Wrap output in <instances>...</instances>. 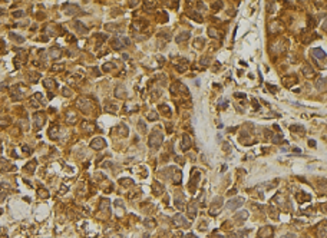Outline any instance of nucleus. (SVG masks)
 I'll return each instance as SVG.
<instances>
[{"instance_id":"obj_24","label":"nucleus","mask_w":327,"mask_h":238,"mask_svg":"<svg viewBox=\"0 0 327 238\" xmlns=\"http://www.w3.org/2000/svg\"><path fill=\"white\" fill-rule=\"evenodd\" d=\"M148 119H149V120H155V119H158V113H156L155 111H152L149 115H148Z\"/></svg>"},{"instance_id":"obj_30","label":"nucleus","mask_w":327,"mask_h":238,"mask_svg":"<svg viewBox=\"0 0 327 238\" xmlns=\"http://www.w3.org/2000/svg\"><path fill=\"white\" fill-rule=\"evenodd\" d=\"M281 141H283V138H281V135H280V133L274 135V138H273V142L278 143V142H281Z\"/></svg>"},{"instance_id":"obj_36","label":"nucleus","mask_w":327,"mask_h":238,"mask_svg":"<svg viewBox=\"0 0 327 238\" xmlns=\"http://www.w3.org/2000/svg\"><path fill=\"white\" fill-rule=\"evenodd\" d=\"M209 56H207V57H202V60H201V65H205V63H209Z\"/></svg>"},{"instance_id":"obj_21","label":"nucleus","mask_w":327,"mask_h":238,"mask_svg":"<svg viewBox=\"0 0 327 238\" xmlns=\"http://www.w3.org/2000/svg\"><path fill=\"white\" fill-rule=\"evenodd\" d=\"M58 131H59V126H56V125H55V126H52V128H50V131H49L50 138H56V135H55V133H56Z\"/></svg>"},{"instance_id":"obj_14","label":"nucleus","mask_w":327,"mask_h":238,"mask_svg":"<svg viewBox=\"0 0 327 238\" xmlns=\"http://www.w3.org/2000/svg\"><path fill=\"white\" fill-rule=\"evenodd\" d=\"M115 132L119 133L121 136H125V135H128V128L125 125H119L116 129H113V133H115Z\"/></svg>"},{"instance_id":"obj_34","label":"nucleus","mask_w":327,"mask_h":238,"mask_svg":"<svg viewBox=\"0 0 327 238\" xmlns=\"http://www.w3.org/2000/svg\"><path fill=\"white\" fill-rule=\"evenodd\" d=\"M10 37H13V39L17 40V42H22V40H23V37L17 36V34H15V33H10Z\"/></svg>"},{"instance_id":"obj_41","label":"nucleus","mask_w":327,"mask_h":238,"mask_svg":"<svg viewBox=\"0 0 327 238\" xmlns=\"http://www.w3.org/2000/svg\"><path fill=\"white\" fill-rule=\"evenodd\" d=\"M283 238H295V235L294 234H287V235H284Z\"/></svg>"},{"instance_id":"obj_6","label":"nucleus","mask_w":327,"mask_h":238,"mask_svg":"<svg viewBox=\"0 0 327 238\" xmlns=\"http://www.w3.org/2000/svg\"><path fill=\"white\" fill-rule=\"evenodd\" d=\"M258 237L260 238H271L273 237V228L271 227H264V228L260 229L258 232Z\"/></svg>"},{"instance_id":"obj_10","label":"nucleus","mask_w":327,"mask_h":238,"mask_svg":"<svg viewBox=\"0 0 327 238\" xmlns=\"http://www.w3.org/2000/svg\"><path fill=\"white\" fill-rule=\"evenodd\" d=\"M301 72H303V75L306 77H313L314 76V70H313L311 68H310L309 65H306V66H303V69H301Z\"/></svg>"},{"instance_id":"obj_25","label":"nucleus","mask_w":327,"mask_h":238,"mask_svg":"<svg viewBox=\"0 0 327 238\" xmlns=\"http://www.w3.org/2000/svg\"><path fill=\"white\" fill-rule=\"evenodd\" d=\"M162 189H164V188H162V185L159 186V184H158V182H156V184H153V191H155V194H159V192H162Z\"/></svg>"},{"instance_id":"obj_31","label":"nucleus","mask_w":327,"mask_h":238,"mask_svg":"<svg viewBox=\"0 0 327 238\" xmlns=\"http://www.w3.org/2000/svg\"><path fill=\"white\" fill-rule=\"evenodd\" d=\"M76 27L79 29V30H82V33H86V29L83 27V25L82 23H79V22H76Z\"/></svg>"},{"instance_id":"obj_39","label":"nucleus","mask_w":327,"mask_h":238,"mask_svg":"<svg viewBox=\"0 0 327 238\" xmlns=\"http://www.w3.org/2000/svg\"><path fill=\"white\" fill-rule=\"evenodd\" d=\"M212 6H214V7H215L214 10H217V7H221V6H223V2H220V3H214V4H212Z\"/></svg>"},{"instance_id":"obj_37","label":"nucleus","mask_w":327,"mask_h":238,"mask_svg":"<svg viewBox=\"0 0 327 238\" xmlns=\"http://www.w3.org/2000/svg\"><path fill=\"white\" fill-rule=\"evenodd\" d=\"M267 88H270V90L273 92V93H275L277 92V86H273V85H267Z\"/></svg>"},{"instance_id":"obj_8","label":"nucleus","mask_w":327,"mask_h":238,"mask_svg":"<svg viewBox=\"0 0 327 238\" xmlns=\"http://www.w3.org/2000/svg\"><path fill=\"white\" fill-rule=\"evenodd\" d=\"M221 202H223V198H221V197L215 198V199H214V202H212L214 205H212L211 208H209V214H211V215H214L215 212H217V208H218V209L221 208Z\"/></svg>"},{"instance_id":"obj_19","label":"nucleus","mask_w":327,"mask_h":238,"mask_svg":"<svg viewBox=\"0 0 327 238\" xmlns=\"http://www.w3.org/2000/svg\"><path fill=\"white\" fill-rule=\"evenodd\" d=\"M188 16H191L192 19H197V22H200V23L202 22V17H201L197 11H191V13H188Z\"/></svg>"},{"instance_id":"obj_32","label":"nucleus","mask_w":327,"mask_h":238,"mask_svg":"<svg viewBox=\"0 0 327 238\" xmlns=\"http://www.w3.org/2000/svg\"><path fill=\"white\" fill-rule=\"evenodd\" d=\"M291 131H300V132H304V128H303V126L293 125V126H291Z\"/></svg>"},{"instance_id":"obj_42","label":"nucleus","mask_w":327,"mask_h":238,"mask_svg":"<svg viewBox=\"0 0 327 238\" xmlns=\"http://www.w3.org/2000/svg\"><path fill=\"white\" fill-rule=\"evenodd\" d=\"M22 14H23V11H16V13H13V16L19 17V16H22Z\"/></svg>"},{"instance_id":"obj_23","label":"nucleus","mask_w":327,"mask_h":238,"mask_svg":"<svg viewBox=\"0 0 327 238\" xmlns=\"http://www.w3.org/2000/svg\"><path fill=\"white\" fill-rule=\"evenodd\" d=\"M159 109H161V111H164V113H165V115H171V109H169V106L161 105V106H159Z\"/></svg>"},{"instance_id":"obj_9","label":"nucleus","mask_w":327,"mask_h":238,"mask_svg":"<svg viewBox=\"0 0 327 238\" xmlns=\"http://www.w3.org/2000/svg\"><path fill=\"white\" fill-rule=\"evenodd\" d=\"M311 53H313V57H314V59H323V60L326 59V53H324V50H321L320 47L313 49Z\"/></svg>"},{"instance_id":"obj_28","label":"nucleus","mask_w":327,"mask_h":238,"mask_svg":"<svg viewBox=\"0 0 327 238\" xmlns=\"http://www.w3.org/2000/svg\"><path fill=\"white\" fill-rule=\"evenodd\" d=\"M175 204H177V208H180V209L184 206V205H182V199H181L180 197H177V198H175Z\"/></svg>"},{"instance_id":"obj_16","label":"nucleus","mask_w":327,"mask_h":238,"mask_svg":"<svg viewBox=\"0 0 327 238\" xmlns=\"http://www.w3.org/2000/svg\"><path fill=\"white\" fill-rule=\"evenodd\" d=\"M316 86H317V89H326V79L324 77H317Z\"/></svg>"},{"instance_id":"obj_12","label":"nucleus","mask_w":327,"mask_h":238,"mask_svg":"<svg viewBox=\"0 0 327 238\" xmlns=\"http://www.w3.org/2000/svg\"><path fill=\"white\" fill-rule=\"evenodd\" d=\"M195 214H197V204L191 202L188 205V215H189V218H195Z\"/></svg>"},{"instance_id":"obj_11","label":"nucleus","mask_w":327,"mask_h":238,"mask_svg":"<svg viewBox=\"0 0 327 238\" xmlns=\"http://www.w3.org/2000/svg\"><path fill=\"white\" fill-rule=\"evenodd\" d=\"M36 119V129H39V128H42V125H43V122H45V116L42 113H35V116H33Z\"/></svg>"},{"instance_id":"obj_29","label":"nucleus","mask_w":327,"mask_h":238,"mask_svg":"<svg viewBox=\"0 0 327 238\" xmlns=\"http://www.w3.org/2000/svg\"><path fill=\"white\" fill-rule=\"evenodd\" d=\"M33 166H36V162H35V161H32L29 165H26V168H24V169H26L27 172H32V168H33Z\"/></svg>"},{"instance_id":"obj_27","label":"nucleus","mask_w":327,"mask_h":238,"mask_svg":"<svg viewBox=\"0 0 327 238\" xmlns=\"http://www.w3.org/2000/svg\"><path fill=\"white\" fill-rule=\"evenodd\" d=\"M208 34H209L211 37H218V33H217V30H215L214 27H211V29L208 30Z\"/></svg>"},{"instance_id":"obj_13","label":"nucleus","mask_w":327,"mask_h":238,"mask_svg":"<svg viewBox=\"0 0 327 238\" xmlns=\"http://www.w3.org/2000/svg\"><path fill=\"white\" fill-rule=\"evenodd\" d=\"M189 36H191V33H189V32H182L181 34H178V36H177L175 42H177V43H181L182 40H188Z\"/></svg>"},{"instance_id":"obj_22","label":"nucleus","mask_w":327,"mask_h":238,"mask_svg":"<svg viewBox=\"0 0 327 238\" xmlns=\"http://www.w3.org/2000/svg\"><path fill=\"white\" fill-rule=\"evenodd\" d=\"M50 56H52L53 59L59 57L60 56V50H59V49H52V50H50Z\"/></svg>"},{"instance_id":"obj_4","label":"nucleus","mask_w":327,"mask_h":238,"mask_svg":"<svg viewBox=\"0 0 327 238\" xmlns=\"http://www.w3.org/2000/svg\"><path fill=\"white\" fill-rule=\"evenodd\" d=\"M243 202H244V199L243 198H234V199H230V202H228V205H227V208L230 209V211H234V209H237V208H240L241 205H243Z\"/></svg>"},{"instance_id":"obj_5","label":"nucleus","mask_w":327,"mask_h":238,"mask_svg":"<svg viewBox=\"0 0 327 238\" xmlns=\"http://www.w3.org/2000/svg\"><path fill=\"white\" fill-rule=\"evenodd\" d=\"M105 145H106V142L103 141V138H95L90 142V146L93 149H102V148H105Z\"/></svg>"},{"instance_id":"obj_2","label":"nucleus","mask_w":327,"mask_h":238,"mask_svg":"<svg viewBox=\"0 0 327 238\" xmlns=\"http://www.w3.org/2000/svg\"><path fill=\"white\" fill-rule=\"evenodd\" d=\"M128 45H129V40H128V37H124V36H118L112 40V47L115 50H121L122 47H125Z\"/></svg>"},{"instance_id":"obj_3","label":"nucleus","mask_w":327,"mask_h":238,"mask_svg":"<svg viewBox=\"0 0 327 238\" xmlns=\"http://www.w3.org/2000/svg\"><path fill=\"white\" fill-rule=\"evenodd\" d=\"M172 222H174L177 227H184V228H188L189 227V222L184 218V215H180V214L175 215V217L172 218Z\"/></svg>"},{"instance_id":"obj_15","label":"nucleus","mask_w":327,"mask_h":238,"mask_svg":"<svg viewBox=\"0 0 327 238\" xmlns=\"http://www.w3.org/2000/svg\"><path fill=\"white\" fill-rule=\"evenodd\" d=\"M290 79H284V86H287V88H290V86H293L294 83H297V77L293 75V76H288Z\"/></svg>"},{"instance_id":"obj_33","label":"nucleus","mask_w":327,"mask_h":238,"mask_svg":"<svg viewBox=\"0 0 327 238\" xmlns=\"http://www.w3.org/2000/svg\"><path fill=\"white\" fill-rule=\"evenodd\" d=\"M145 225H146L148 228H152V227L155 225V222H153L152 219H151V221H149V219H146V221H145Z\"/></svg>"},{"instance_id":"obj_35","label":"nucleus","mask_w":327,"mask_h":238,"mask_svg":"<svg viewBox=\"0 0 327 238\" xmlns=\"http://www.w3.org/2000/svg\"><path fill=\"white\" fill-rule=\"evenodd\" d=\"M110 69H112V63H106V65H103V70L105 72H109Z\"/></svg>"},{"instance_id":"obj_7","label":"nucleus","mask_w":327,"mask_h":238,"mask_svg":"<svg viewBox=\"0 0 327 238\" xmlns=\"http://www.w3.org/2000/svg\"><path fill=\"white\" fill-rule=\"evenodd\" d=\"M191 146H192V142H191V138H189V135L184 133V135H182V151H188Z\"/></svg>"},{"instance_id":"obj_1","label":"nucleus","mask_w":327,"mask_h":238,"mask_svg":"<svg viewBox=\"0 0 327 238\" xmlns=\"http://www.w3.org/2000/svg\"><path fill=\"white\" fill-rule=\"evenodd\" d=\"M162 139H164L162 132L159 131V129H153L152 133L149 135V141H148V143H149V146H152V148H158V146H161Z\"/></svg>"},{"instance_id":"obj_45","label":"nucleus","mask_w":327,"mask_h":238,"mask_svg":"<svg viewBox=\"0 0 327 238\" xmlns=\"http://www.w3.org/2000/svg\"><path fill=\"white\" fill-rule=\"evenodd\" d=\"M235 96H237V97H245V95H244V93H235Z\"/></svg>"},{"instance_id":"obj_20","label":"nucleus","mask_w":327,"mask_h":238,"mask_svg":"<svg viewBox=\"0 0 327 238\" xmlns=\"http://www.w3.org/2000/svg\"><path fill=\"white\" fill-rule=\"evenodd\" d=\"M82 129H85V131H88V132H92L93 129H95V126H93V125H88V122H83V123H82Z\"/></svg>"},{"instance_id":"obj_18","label":"nucleus","mask_w":327,"mask_h":238,"mask_svg":"<svg viewBox=\"0 0 327 238\" xmlns=\"http://www.w3.org/2000/svg\"><path fill=\"white\" fill-rule=\"evenodd\" d=\"M247 218H248V212L247 211H243V212H238L237 214V219L244 221V219H247Z\"/></svg>"},{"instance_id":"obj_44","label":"nucleus","mask_w":327,"mask_h":238,"mask_svg":"<svg viewBox=\"0 0 327 238\" xmlns=\"http://www.w3.org/2000/svg\"><path fill=\"white\" fill-rule=\"evenodd\" d=\"M235 192H237V189H231V191L228 192V195H235Z\"/></svg>"},{"instance_id":"obj_26","label":"nucleus","mask_w":327,"mask_h":238,"mask_svg":"<svg viewBox=\"0 0 327 238\" xmlns=\"http://www.w3.org/2000/svg\"><path fill=\"white\" fill-rule=\"evenodd\" d=\"M202 43H204V39H197V40H195V43H194V46L197 49H201V47H202Z\"/></svg>"},{"instance_id":"obj_46","label":"nucleus","mask_w":327,"mask_h":238,"mask_svg":"<svg viewBox=\"0 0 327 238\" xmlns=\"http://www.w3.org/2000/svg\"><path fill=\"white\" fill-rule=\"evenodd\" d=\"M188 238H197V237H195L194 234H189V235H188Z\"/></svg>"},{"instance_id":"obj_17","label":"nucleus","mask_w":327,"mask_h":238,"mask_svg":"<svg viewBox=\"0 0 327 238\" xmlns=\"http://www.w3.org/2000/svg\"><path fill=\"white\" fill-rule=\"evenodd\" d=\"M45 86H47L49 89H55L56 88V82L53 79H46L45 80Z\"/></svg>"},{"instance_id":"obj_40","label":"nucleus","mask_w":327,"mask_h":238,"mask_svg":"<svg viewBox=\"0 0 327 238\" xmlns=\"http://www.w3.org/2000/svg\"><path fill=\"white\" fill-rule=\"evenodd\" d=\"M22 149H23V152H26V154H30V149L27 148L26 145H24V146H23V148H22Z\"/></svg>"},{"instance_id":"obj_43","label":"nucleus","mask_w":327,"mask_h":238,"mask_svg":"<svg viewBox=\"0 0 327 238\" xmlns=\"http://www.w3.org/2000/svg\"><path fill=\"white\" fill-rule=\"evenodd\" d=\"M309 145H311L313 148H314V146H316V141H313V139H311V141H309Z\"/></svg>"},{"instance_id":"obj_38","label":"nucleus","mask_w":327,"mask_h":238,"mask_svg":"<svg viewBox=\"0 0 327 238\" xmlns=\"http://www.w3.org/2000/svg\"><path fill=\"white\" fill-rule=\"evenodd\" d=\"M153 6H155V2H151V3L149 2H145V7H146V9L148 7H153Z\"/></svg>"}]
</instances>
